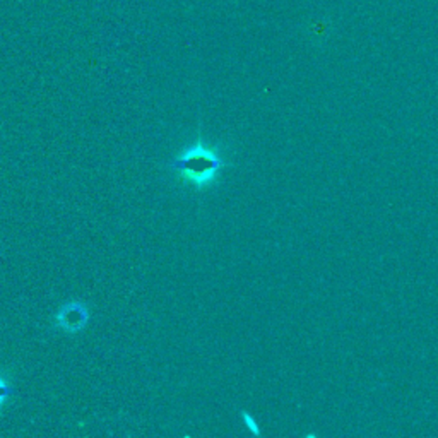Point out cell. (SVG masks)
Here are the masks:
<instances>
[{"label": "cell", "mask_w": 438, "mask_h": 438, "mask_svg": "<svg viewBox=\"0 0 438 438\" xmlns=\"http://www.w3.org/2000/svg\"><path fill=\"white\" fill-rule=\"evenodd\" d=\"M226 166L224 159L216 149L206 148L202 142H195L192 148L185 149L177 159L170 163V168L180 172L181 178L195 188H204L211 185Z\"/></svg>", "instance_id": "cell-1"}, {"label": "cell", "mask_w": 438, "mask_h": 438, "mask_svg": "<svg viewBox=\"0 0 438 438\" xmlns=\"http://www.w3.org/2000/svg\"><path fill=\"white\" fill-rule=\"evenodd\" d=\"M89 320V313L83 303H67L57 313V326L66 332H79L86 327Z\"/></svg>", "instance_id": "cell-2"}, {"label": "cell", "mask_w": 438, "mask_h": 438, "mask_svg": "<svg viewBox=\"0 0 438 438\" xmlns=\"http://www.w3.org/2000/svg\"><path fill=\"white\" fill-rule=\"evenodd\" d=\"M14 392H16V389H14L10 384H7V380H3L2 377H0V406H2Z\"/></svg>", "instance_id": "cell-3"}, {"label": "cell", "mask_w": 438, "mask_h": 438, "mask_svg": "<svg viewBox=\"0 0 438 438\" xmlns=\"http://www.w3.org/2000/svg\"><path fill=\"white\" fill-rule=\"evenodd\" d=\"M243 419H245V423H247L248 428H250V432H254L255 435H259V428H257V423H255V419H252V416L248 415V412H243Z\"/></svg>", "instance_id": "cell-4"}]
</instances>
